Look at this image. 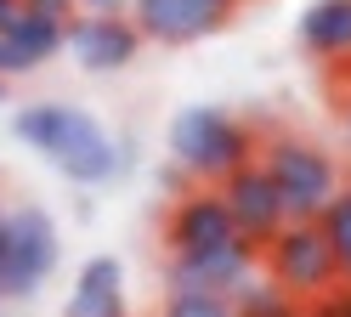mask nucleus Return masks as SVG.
<instances>
[{"mask_svg": "<svg viewBox=\"0 0 351 317\" xmlns=\"http://www.w3.org/2000/svg\"><path fill=\"white\" fill-rule=\"evenodd\" d=\"M12 136L23 148L46 153L69 181H80V187H97V181H108L125 165V153H119L114 136H108L91 113H80L69 102H29V108H17Z\"/></svg>", "mask_w": 351, "mask_h": 317, "instance_id": "nucleus-1", "label": "nucleus"}, {"mask_svg": "<svg viewBox=\"0 0 351 317\" xmlns=\"http://www.w3.org/2000/svg\"><path fill=\"white\" fill-rule=\"evenodd\" d=\"M261 153V136L238 119V113L227 108H182L170 119V158H176V170L193 176V181H227L238 165H250V158Z\"/></svg>", "mask_w": 351, "mask_h": 317, "instance_id": "nucleus-2", "label": "nucleus"}, {"mask_svg": "<svg viewBox=\"0 0 351 317\" xmlns=\"http://www.w3.org/2000/svg\"><path fill=\"white\" fill-rule=\"evenodd\" d=\"M255 158H261L267 176L278 181V198H283V210H289V221H317L323 204L335 198V187L346 181L340 165H335V153L317 148L312 136H295V130L267 136Z\"/></svg>", "mask_w": 351, "mask_h": 317, "instance_id": "nucleus-3", "label": "nucleus"}, {"mask_svg": "<svg viewBox=\"0 0 351 317\" xmlns=\"http://www.w3.org/2000/svg\"><path fill=\"white\" fill-rule=\"evenodd\" d=\"M62 261V238L51 215L40 204H12L6 215V255H0V294L6 301H29L51 283V272Z\"/></svg>", "mask_w": 351, "mask_h": 317, "instance_id": "nucleus-4", "label": "nucleus"}, {"mask_svg": "<svg viewBox=\"0 0 351 317\" xmlns=\"http://www.w3.org/2000/svg\"><path fill=\"white\" fill-rule=\"evenodd\" d=\"M261 266H267V278H272L278 289H289L300 306L340 283L335 249H328V238H323L317 221H289L267 249H261Z\"/></svg>", "mask_w": 351, "mask_h": 317, "instance_id": "nucleus-5", "label": "nucleus"}, {"mask_svg": "<svg viewBox=\"0 0 351 317\" xmlns=\"http://www.w3.org/2000/svg\"><path fill=\"white\" fill-rule=\"evenodd\" d=\"M261 272H267V266H261V244L227 238V244H215V249L170 255L165 261V289H193V294H227V301H238Z\"/></svg>", "mask_w": 351, "mask_h": 317, "instance_id": "nucleus-6", "label": "nucleus"}, {"mask_svg": "<svg viewBox=\"0 0 351 317\" xmlns=\"http://www.w3.org/2000/svg\"><path fill=\"white\" fill-rule=\"evenodd\" d=\"M244 12V0H130V17L147 45H199L221 34L227 23Z\"/></svg>", "mask_w": 351, "mask_h": 317, "instance_id": "nucleus-7", "label": "nucleus"}, {"mask_svg": "<svg viewBox=\"0 0 351 317\" xmlns=\"http://www.w3.org/2000/svg\"><path fill=\"white\" fill-rule=\"evenodd\" d=\"M142 29L130 12H74L69 17V57L85 74H119L142 57Z\"/></svg>", "mask_w": 351, "mask_h": 317, "instance_id": "nucleus-8", "label": "nucleus"}, {"mask_svg": "<svg viewBox=\"0 0 351 317\" xmlns=\"http://www.w3.org/2000/svg\"><path fill=\"white\" fill-rule=\"evenodd\" d=\"M215 187H221V198H227L232 226H238L250 244L267 249V244L283 233V226H289V210H283V198H278V181L267 176V165H261V158L238 165L227 181H215Z\"/></svg>", "mask_w": 351, "mask_h": 317, "instance_id": "nucleus-9", "label": "nucleus"}, {"mask_svg": "<svg viewBox=\"0 0 351 317\" xmlns=\"http://www.w3.org/2000/svg\"><path fill=\"white\" fill-rule=\"evenodd\" d=\"M227 238H244L227 215V198L221 187H210V181H199V187H182V198L170 204L165 215V249L170 255H193V249H215Z\"/></svg>", "mask_w": 351, "mask_h": 317, "instance_id": "nucleus-10", "label": "nucleus"}, {"mask_svg": "<svg viewBox=\"0 0 351 317\" xmlns=\"http://www.w3.org/2000/svg\"><path fill=\"white\" fill-rule=\"evenodd\" d=\"M300 51L323 62L328 74H346L351 68V0H312L300 12Z\"/></svg>", "mask_w": 351, "mask_h": 317, "instance_id": "nucleus-11", "label": "nucleus"}, {"mask_svg": "<svg viewBox=\"0 0 351 317\" xmlns=\"http://www.w3.org/2000/svg\"><path fill=\"white\" fill-rule=\"evenodd\" d=\"M69 317H130L125 312V272L114 255H91L74 278Z\"/></svg>", "mask_w": 351, "mask_h": 317, "instance_id": "nucleus-12", "label": "nucleus"}, {"mask_svg": "<svg viewBox=\"0 0 351 317\" xmlns=\"http://www.w3.org/2000/svg\"><path fill=\"white\" fill-rule=\"evenodd\" d=\"M6 34H12L17 45H23L29 57H34V68L69 51V23H62V17H46V12H29V6L6 23Z\"/></svg>", "mask_w": 351, "mask_h": 317, "instance_id": "nucleus-13", "label": "nucleus"}, {"mask_svg": "<svg viewBox=\"0 0 351 317\" xmlns=\"http://www.w3.org/2000/svg\"><path fill=\"white\" fill-rule=\"evenodd\" d=\"M317 226H323V238H328V249H335V266H340V283H351V176L335 187V198L323 204V215H317Z\"/></svg>", "mask_w": 351, "mask_h": 317, "instance_id": "nucleus-14", "label": "nucleus"}, {"mask_svg": "<svg viewBox=\"0 0 351 317\" xmlns=\"http://www.w3.org/2000/svg\"><path fill=\"white\" fill-rule=\"evenodd\" d=\"M159 317H238L227 294H193V289H165Z\"/></svg>", "mask_w": 351, "mask_h": 317, "instance_id": "nucleus-15", "label": "nucleus"}, {"mask_svg": "<svg viewBox=\"0 0 351 317\" xmlns=\"http://www.w3.org/2000/svg\"><path fill=\"white\" fill-rule=\"evenodd\" d=\"M17 74H34V57H29L6 29H0V80H17Z\"/></svg>", "mask_w": 351, "mask_h": 317, "instance_id": "nucleus-16", "label": "nucleus"}, {"mask_svg": "<svg viewBox=\"0 0 351 317\" xmlns=\"http://www.w3.org/2000/svg\"><path fill=\"white\" fill-rule=\"evenodd\" d=\"M306 317H351V283H335L328 294L306 301Z\"/></svg>", "mask_w": 351, "mask_h": 317, "instance_id": "nucleus-17", "label": "nucleus"}, {"mask_svg": "<svg viewBox=\"0 0 351 317\" xmlns=\"http://www.w3.org/2000/svg\"><path fill=\"white\" fill-rule=\"evenodd\" d=\"M23 6H29V12H46V17H62V23H69V17L80 12L74 0H23Z\"/></svg>", "mask_w": 351, "mask_h": 317, "instance_id": "nucleus-18", "label": "nucleus"}, {"mask_svg": "<svg viewBox=\"0 0 351 317\" xmlns=\"http://www.w3.org/2000/svg\"><path fill=\"white\" fill-rule=\"evenodd\" d=\"M80 12H130V0H74Z\"/></svg>", "mask_w": 351, "mask_h": 317, "instance_id": "nucleus-19", "label": "nucleus"}, {"mask_svg": "<svg viewBox=\"0 0 351 317\" xmlns=\"http://www.w3.org/2000/svg\"><path fill=\"white\" fill-rule=\"evenodd\" d=\"M17 12H23V0H0V29H6V23H12Z\"/></svg>", "mask_w": 351, "mask_h": 317, "instance_id": "nucleus-20", "label": "nucleus"}, {"mask_svg": "<svg viewBox=\"0 0 351 317\" xmlns=\"http://www.w3.org/2000/svg\"><path fill=\"white\" fill-rule=\"evenodd\" d=\"M340 130H346V142H351V97L340 102Z\"/></svg>", "mask_w": 351, "mask_h": 317, "instance_id": "nucleus-21", "label": "nucleus"}, {"mask_svg": "<svg viewBox=\"0 0 351 317\" xmlns=\"http://www.w3.org/2000/svg\"><path fill=\"white\" fill-rule=\"evenodd\" d=\"M6 215H12V204H0V255H6Z\"/></svg>", "mask_w": 351, "mask_h": 317, "instance_id": "nucleus-22", "label": "nucleus"}, {"mask_svg": "<svg viewBox=\"0 0 351 317\" xmlns=\"http://www.w3.org/2000/svg\"><path fill=\"white\" fill-rule=\"evenodd\" d=\"M0 97H6V80H0Z\"/></svg>", "mask_w": 351, "mask_h": 317, "instance_id": "nucleus-23", "label": "nucleus"}, {"mask_svg": "<svg viewBox=\"0 0 351 317\" xmlns=\"http://www.w3.org/2000/svg\"><path fill=\"white\" fill-rule=\"evenodd\" d=\"M0 301H6V294H0Z\"/></svg>", "mask_w": 351, "mask_h": 317, "instance_id": "nucleus-24", "label": "nucleus"}]
</instances>
